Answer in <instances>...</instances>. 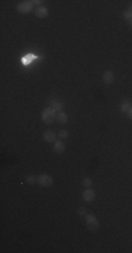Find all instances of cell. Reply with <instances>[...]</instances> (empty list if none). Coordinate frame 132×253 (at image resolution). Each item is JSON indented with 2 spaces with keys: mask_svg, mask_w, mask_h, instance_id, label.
<instances>
[{
  "mask_svg": "<svg viewBox=\"0 0 132 253\" xmlns=\"http://www.w3.org/2000/svg\"><path fill=\"white\" fill-rule=\"evenodd\" d=\"M51 107H52L55 111H58V113H61L63 108V106L59 103V101H52V106H51Z\"/></svg>",
  "mask_w": 132,
  "mask_h": 253,
  "instance_id": "7c38bea8",
  "label": "cell"
},
{
  "mask_svg": "<svg viewBox=\"0 0 132 253\" xmlns=\"http://www.w3.org/2000/svg\"><path fill=\"white\" fill-rule=\"evenodd\" d=\"M126 114H128V118L132 120V107H131V108H129L128 111H126Z\"/></svg>",
  "mask_w": 132,
  "mask_h": 253,
  "instance_id": "ac0fdd59",
  "label": "cell"
},
{
  "mask_svg": "<svg viewBox=\"0 0 132 253\" xmlns=\"http://www.w3.org/2000/svg\"><path fill=\"white\" fill-rule=\"evenodd\" d=\"M42 121L45 122V124H51L52 121H54V118L56 117V111L52 108V107H47L45 110L42 111Z\"/></svg>",
  "mask_w": 132,
  "mask_h": 253,
  "instance_id": "7a4b0ae2",
  "label": "cell"
},
{
  "mask_svg": "<svg viewBox=\"0 0 132 253\" xmlns=\"http://www.w3.org/2000/svg\"><path fill=\"white\" fill-rule=\"evenodd\" d=\"M94 198H96V193L90 187H87L85 190V193H83V200H85L86 203H91Z\"/></svg>",
  "mask_w": 132,
  "mask_h": 253,
  "instance_id": "5b68a950",
  "label": "cell"
},
{
  "mask_svg": "<svg viewBox=\"0 0 132 253\" xmlns=\"http://www.w3.org/2000/svg\"><path fill=\"white\" fill-rule=\"evenodd\" d=\"M35 182H38V179H35L32 174H28L27 176V183H30V184H34Z\"/></svg>",
  "mask_w": 132,
  "mask_h": 253,
  "instance_id": "4fadbf2b",
  "label": "cell"
},
{
  "mask_svg": "<svg viewBox=\"0 0 132 253\" xmlns=\"http://www.w3.org/2000/svg\"><path fill=\"white\" fill-rule=\"evenodd\" d=\"M83 186H85L86 189H87V187H90V186H91V180H90L89 177H86V179H83Z\"/></svg>",
  "mask_w": 132,
  "mask_h": 253,
  "instance_id": "9a60e30c",
  "label": "cell"
},
{
  "mask_svg": "<svg viewBox=\"0 0 132 253\" xmlns=\"http://www.w3.org/2000/svg\"><path fill=\"white\" fill-rule=\"evenodd\" d=\"M68 131H66V129H62V131H59V136H61V138H68Z\"/></svg>",
  "mask_w": 132,
  "mask_h": 253,
  "instance_id": "2e32d148",
  "label": "cell"
},
{
  "mask_svg": "<svg viewBox=\"0 0 132 253\" xmlns=\"http://www.w3.org/2000/svg\"><path fill=\"white\" fill-rule=\"evenodd\" d=\"M131 107H132V104H131V101H129V100H125V101H122V103H121V106H119L121 111H124V113H126V111L129 110Z\"/></svg>",
  "mask_w": 132,
  "mask_h": 253,
  "instance_id": "8fae6325",
  "label": "cell"
},
{
  "mask_svg": "<svg viewBox=\"0 0 132 253\" xmlns=\"http://www.w3.org/2000/svg\"><path fill=\"white\" fill-rule=\"evenodd\" d=\"M32 6H34V4H32L31 1H21V3L17 4V10H18L20 13H24V14H25V13H30V11H31Z\"/></svg>",
  "mask_w": 132,
  "mask_h": 253,
  "instance_id": "277c9868",
  "label": "cell"
},
{
  "mask_svg": "<svg viewBox=\"0 0 132 253\" xmlns=\"http://www.w3.org/2000/svg\"><path fill=\"white\" fill-rule=\"evenodd\" d=\"M56 120H58L61 124H65V122H68V114L63 113V111H61V113L56 115Z\"/></svg>",
  "mask_w": 132,
  "mask_h": 253,
  "instance_id": "30bf717a",
  "label": "cell"
},
{
  "mask_svg": "<svg viewBox=\"0 0 132 253\" xmlns=\"http://www.w3.org/2000/svg\"><path fill=\"white\" fill-rule=\"evenodd\" d=\"M131 11H132V7H131Z\"/></svg>",
  "mask_w": 132,
  "mask_h": 253,
  "instance_id": "44dd1931",
  "label": "cell"
},
{
  "mask_svg": "<svg viewBox=\"0 0 132 253\" xmlns=\"http://www.w3.org/2000/svg\"><path fill=\"white\" fill-rule=\"evenodd\" d=\"M32 4H39V3H42V1H39V0H34V1H31Z\"/></svg>",
  "mask_w": 132,
  "mask_h": 253,
  "instance_id": "d6986e66",
  "label": "cell"
},
{
  "mask_svg": "<svg viewBox=\"0 0 132 253\" xmlns=\"http://www.w3.org/2000/svg\"><path fill=\"white\" fill-rule=\"evenodd\" d=\"M103 82L107 83V85H111V83L114 82V73L111 71H107L104 73V76H103Z\"/></svg>",
  "mask_w": 132,
  "mask_h": 253,
  "instance_id": "ba28073f",
  "label": "cell"
},
{
  "mask_svg": "<svg viewBox=\"0 0 132 253\" xmlns=\"http://www.w3.org/2000/svg\"><path fill=\"white\" fill-rule=\"evenodd\" d=\"M124 18H126V20H132V11L131 10L124 11Z\"/></svg>",
  "mask_w": 132,
  "mask_h": 253,
  "instance_id": "5bb4252c",
  "label": "cell"
},
{
  "mask_svg": "<svg viewBox=\"0 0 132 253\" xmlns=\"http://www.w3.org/2000/svg\"><path fill=\"white\" fill-rule=\"evenodd\" d=\"M35 16L38 17V18H45V17H48V8L44 7V6H38L37 10H35Z\"/></svg>",
  "mask_w": 132,
  "mask_h": 253,
  "instance_id": "52a82bcc",
  "label": "cell"
},
{
  "mask_svg": "<svg viewBox=\"0 0 132 253\" xmlns=\"http://www.w3.org/2000/svg\"><path fill=\"white\" fill-rule=\"evenodd\" d=\"M38 184L41 187H51L54 184V179L49 174H39L38 176Z\"/></svg>",
  "mask_w": 132,
  "mask_h": 253,
  "instance_id": "3957f363",
  "label": "cell"
},
{
  "mask_svg": "<svg viewBox=\"0 0 132 253\" xmlns=\"http://www.w3.org/2000/svg\"><path fill=\"white\" fill-rule=\"evenodd\" d=\"M78 214H79V215H82V217H86V214H87V212H86L85 208H79V210H78Z\"/></svg>",
  "mask_w": 132,
  "mask_h": 253,
  "instance_id": "e0dca14e",
  "label": "cell"
},
{
  "mask_svg": "<svg viewBox=\"0 0 132 253\" xmlns=\"http://www.w3.org/2000/svg\"><path fill=\"white\" fill-rule=\"evenodd\" d=\"M54 150L56 153H62V152H65V142L61 141V139H59V141H55Z\"/></svg>",
  "mask_w": 132,
  "mask_h": 253,
  "instance_id": "9c48e42d",
  "label": "cell"
},
{
  "mask_svg": "<svg viewBox=\"0 0 132 253\" xmlns=\"http://www.w3.org/2000/svg\"><path fill=\"white\" fill-rule=\"evenodd\" d=\"M42 138L47 142H55L56 141V134H55L54 131H45L44 135H42Z\"/></svg>",
  "mask_w": 132,
  "mask_h": 253,
  "instance_id": "8992f818",
  "label": "cell"
},
{
  "mask_svg": "<svg viewBox=\"0 0 132 253\" xmlns=\"http://www.w3.org/2000/svg\"><path fill=\"white\" fill-rule=\"evenodd\" d=\"M86 225H87V228L90 231H98V228H100V222H98V219L94 217V215H91V214H86Z\"/></svg>",
  "mask_w": 132,
  "mask_h": 253,
  "instance_id": "6da1fadb",
  "label": "cell"
},
{
  "mask_svg": "<svg viewBox=\"0 0 132 253\" xmlns=\"http://www.w3.org/2000/svg\"><path fill=\"white\" fill-rule=\"evenodd\" d=\"M131 25H132V20H131Z\"/></svg>",
  "mask_w": 132,
  "mask_h": 253,
  "instance_id": "ffe728a7",
  "label": "cell"
}]
</instances>
